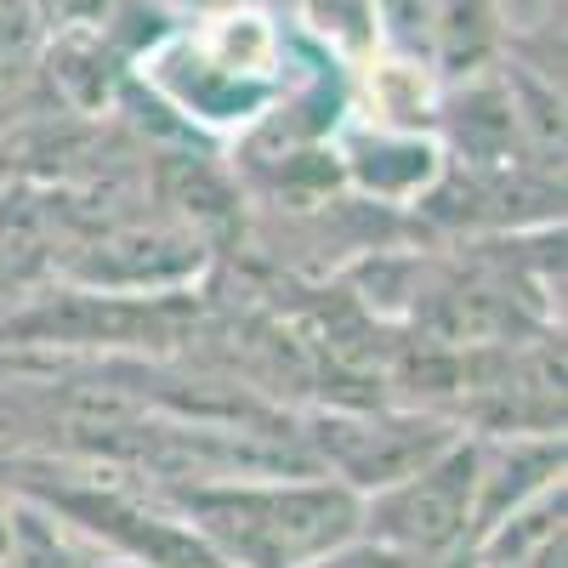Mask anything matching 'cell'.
<instances>
[{"mask_svg":"<svg viewBox=\"0 0 568 568\" xmlns=\"http://www.w3.org/2000/svg\"><path fill=\"white\" fill-rule=\"evenodd\" d=\"M154 495L216 551L222 568H307L364 529V500L324 471L154 484Z\"/></svg>","mask_w":568,"mask_h":568,"instance_id":"obj_1","label":"cell"},{"mask_svg":"<svg viewBox=\"0 0 568 568\" xmlns=\"http://www.w3.org/2000/svg\"><path fill=\"white\" fill-rule=\"evenodd\" d=\"M313 433H302L313 466L324 478L347 484L358 500L375 495V489H393L398 478L420 471L433 455H444L460 426L449 415H433V409H375V404H358V409H324L307 420Z\"/></svg>","mask_w":568,"mask_h":568,"instance_id":"obj_2","label":"cell"},{"mask_svg":"<svg viewBox=\"0 0 568 568\" xmlns=\"http://www.w3.org/2000/svg\"><path fill=\"white\" fill-rule=\"evenodd\" d=\"M471 495H478V438L460 433L420 471L364 495V535L415 562L460 557L471 535Z\"/></svg>","mask_w":568,"mask_h":568,"instance_id":"obj_3","label":"cell"},{"mask_svg":"<svg viewBox=\"0 0 568 568\" xmlns=\"http://www.w3.org/2000/svg\"><path fill=\"white\" fill-rule=\"evenodd\" d=\"M205 267V240L182 222H131L109 227L103 240H91L63 273L85 291H109V296H136V291H171V284L194 278Z\"/></svg>","mask_w":568,"mask_h":568,"instance_id":"obj_4","label":"cell"},{"mask_svg":"<svg viewBox=\"0 0 568 568\" xmlns=\"http://www.w3.org/2000/svg\"><path fill=\"white\" fill-rule=\"evenodd\" d=\"M336 142V165L347 182H358L369 200L382 205H404L420 200L426 187L444 176V149L420 131H398V125H375V120H353L329 131Z\"/></svg>","mask_w":568,"mask_h":568,"instance_id":"obj_5","label":"cell"},{"mask_svg":"<svg viewBox=\"0 0 568 568\" xmlns=\"http://www.w3.org/2000/svg\"><path fill=\"white\" fill-rule=\"evenodd\" d=\"M40 74L52 80L69 114H103L131 63L103 40V29H52V40L40 45Z\"/></svg>","mask_w":568,"mask_h":568,"instance_id":"obj_6","label":"cell"},{"mask_svg":"<svg viewBox=\"0 0 568 568\" xmlns=\"http://www.w3.org/2000/svg\"><path fill=\"white\" fill-rule=\"evenodd\" d=\"M506 18L500 0H438L433 12V74L466 80L478 69H495L506 52Z\"/></svg>","mask_w":568,"mask_h":568,"instance_id":"obj_7","label":"cell"},{"mask_svg":"<svg viewBox=\"0 0 568 568\" xmlns=\"http://www.w3.org/2000/svg\"><path fill=\"white\" fill-rule=\"evenodd\" d=\"M98 557L103 551L85 535H74L52 506L12 489V535H7L0 568H98Z\"/></svg>","mask_w":568,"mask_h":568,"instance_id":"obj_8","label":"cell"},{"mask_svg":"<svg viewBox=\"0 0 568 568\" xmlns=\"http://www.w3.org/2000/svg\"><path fill=\"white\" fill-rule=\"evenodd\" d=\"M52 455V415H45L40 387L0 382V466Z\"/></svg>","mask_w":568,"mask_h":568,"instance_id":"obj_9","label":"cell"},{"mask_svg":"<svg viewBox=\"0 0 568 568\" xmlns=\"http://www.w3.org/2000/svg\"><path fill=\"white\" fill-rule=\"evenodd\" d=\"M296 12L307 23V34L336 52L347 63H358L364 52H375V18H369V0H296Z\"/></svg>","mask_w":568,"mask_h":568,"instance_id":"obj_10","label":"cell"},{"mask_svg":"<svg viewBox=\"0 0 568 568\" xmlns=\"http://www.w3.org/2000/svg\"><path fill=\"white\" fill-rule=\"evenodd\" d=\"M433 12H438V0H369L375 45L433 63Z\"/></svg>","mask_w":568,"mask_h":568,"instance_id":"obj_11","label":"cell"},{"mask_svg":"<svg viewBox=\"0 0 568 568\" xmlns=\"http://www.w3.org/2000/svg\"><path fill=\"white\" fill-rule=\"evenodd\" d=\"M160 7H171L176 18H205L216 7H233V0H160Z\"/></svg>","mask_w":568,"mask_h":568,"instance_id":"obj_12","label":"cell"},{"mask_svg":"<svg viewBox=\"0 0 568 568\" xmlns=\"http://www.w3.org/2000/svg\"><path fill=\"white\" fill-rule=\"evenodd\" d=\"M7 535H12V489L0 484V557H7Z\"/></svg>","mask_w":568,"mask_h":568,"instance_id":"obj_13","label":"cell"}]
</instances>
